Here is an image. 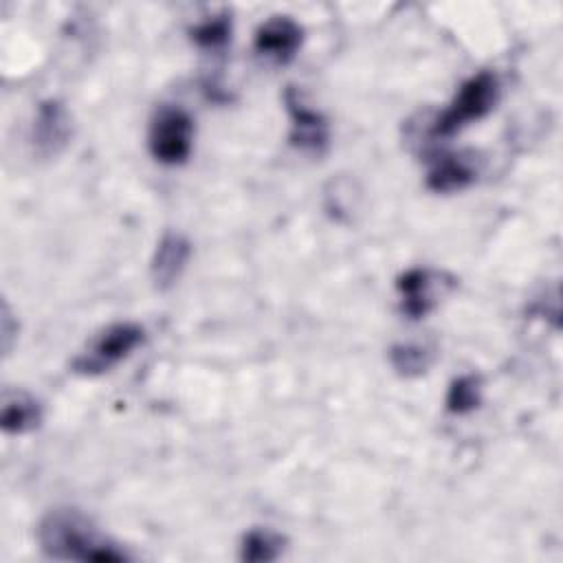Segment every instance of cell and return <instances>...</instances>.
Listing matches in <instances>:
<instances>
[{
  "label": "cell",
  "mask_w": 563,
  "mask_h": 563,
  "mask_svg": "<svg viewBox=\"0 0 563 563\" xmlns=\"http://www.w3.org/2000/svg\"><path fill=\"white\" fill-rule=\"evenodd\" d=\"M37 539L46 556L59 561L121 563L128 554L106 541L95 526L75 508L51 510L37 528Z\"/></svg>",
  "instance_id": "cell-1"
},
{
  "label": "cell",
  "mask_w": 563,
  "mask_h": 563,
  "mask_svg": "<svg viewBox=\"0 0 563 563\" xmlns=\"http://www.w3.org/2000/svg\"><path fill=\"white\" fill-rule=\"evenodd\" d=\"M499 99V79L493 70L471 75L455 92L451 103L435 117L431 125L433 139H449L473 121L484 119Z\"/></svg>",
  "instance_id": "cell-2"
},
{
  "label": "cell",
  "mask_w": 563,
  "mask_h": 563,
  "mask_svg": "<svg viewBox=\"0 0 563 563\" xmlns=\"http://www.w3.org/2000/svg\"><path fill=\"white\" fill-rule=\"evenodd\" d=\"M194 147V119L174 103H161L147 130V150L163 165H183Z\"/></svg>",
  "instance_id": "cell-3"
},
{
  "label": "cell",
  "mask_w": 563,
  "mask_h": 563,
  "mask_svg": "<svg viewBox=\"0 0 563 563\" xmlns=\"http://www.w3.org/2000/svg\"><path fill=\"white\" fill-rule=\"evenodd\" d=\"M143 341V325L134 321L112 323L92 339L88 350L73 358L70 369L81 376H99L119 365L123 358H128Z\"/></svg>",
  "instance_id": "cell-4"
},
{
  "label": "cell",
  "mask_w": 563,
  "mask_h": 563,
  "mask_svg": "<svg viewBox=\"0 0 563 563\" xmlns=\"http://www.w3.org/2000/svg\"><path fill=\"white\" fill-rule=\"evenodd\" d=\"M453 279L444 273H433L429 268H409L396 279V290L400 295V312L413 321L427 317L438 306V292L451 288Z\"/></svg>",
  "instance_id": "cell-5"
},
{
  "label": "cell",
  "mask_w": 563,
  "mask_h": 563,
  "mask_svg": "<svg viewBox=\"0 0 563 563\" xmlns=\"http://www.w3.org/2000/svg\"><path fill=\"white\" fill-rule=\"evenodd\" d=\"M303 44V29L290 15H271L253 35V48L260 57L284 66L295 59Z\"/></svg>",
  "instance_id": "cell-6"
},
{
  "label": "cell",
  "mask_w": 563,
  "mask_h": 563,
  "mask_svg": "<svg viewBox=\"0 0 563 563\" xmlns=\"http://www.w3.org/2000/svg\"><path fill=\"white\" fill-rule=\"evenodd\" d=\"M284 103H286V110L290 117V132H288L290 145L306 154H321L330 141V125H328L325 117L321 112L308 108L299 99V95L292 86L286 88Z\"/></svg>",
  "instance_id": "cell-7"
},
{
  "label": "cell",
  "mask_w": 563,
  "mask_h": 563,
  "mask_svg": "<svg viewBox=\"0 0 563 563\" xmlns=\"http://www.w3.org/2000/svg\"><path fill=\"white\" fill-rule=\"evenodd\" d=\"M73 136V117L59 99H44L37 106L31 141L35 154L42 158L57 156Z\"/></svg>",
  "instance_id": "cell-8"
},
{
  "label": "cell",
  "mask_w": 563,
  "mask_h": 563,
  "mask_svg": "<svg viewBox=\"0 0 563 563\" xmlns=\"http://www.w3.org/2000/svg\"><path fill=\"white\" fill-rule=\"evenodd\" d=\"M189 257H191L189 240L183 233L167 231L158 240L152 262H150V275H152L154 286L158 290H169L172 286H176Z\"/></svg>",
  "instance_id": "cell-9"
},
{
  "label": "cell",
  "mask_w": 563,
  "mask_h": 563,
  "mask_svg": "<svg viewBox=\"0 0 563 563\" xmlns=\"http://www.w3.org/2000/svg\"><path fill=\"white\" fill-rule=\"evenodd\" d=\"M475 176L477 167L473 158L455 152H444L431 158L427 172V187L435 194H451L468 187Z\"/></svg>",
  "instance_id": "cell-10"
},
{
  "label": "cell",
  "mask_w": 563,
  "mask_h": 563,
  "mask_svg": "<svg viewBox=\"0 0 563 563\" xmlns=\"http://www.w3.org/2000/svg\"><path fill=\"white\" fill-rule=\"evenodd\" d=\"M42 422V405L22 389H7L0 405V424L9 435H24Z\"/></svg>",
  "instance_id": "cell-11"
},
{
  "label": "cell",
  "mask_w": 563,
  "mask_h": 563,
  "mask_svg": "<svg viewBox=\"0 0 563 563\" xmlns=\"http://www.w3.org/2000/svg\"><path fill=\"white\" fill-rule=\"evenodd\" d=\"M286 539L271 528H251L240 543V559L246 563H268L282 556Z\"/></svg>",
  "instance_id": "cell-12"
},
{
  "label": "cell",
  "mask_w": 563,
  "mask_h": 563,
  "mask_svg": "<svg viewBox=\"0 0 563 563\" xmlns=\"http://www.w3.org/2000/svg\"><path fill=\"white\" fill-rule=\"evenodd\" d=\"M482 405V378L477 374H462L451 380L444 407L453 416H466Z\"/></svg>",
  "instance_id": "cell-13"
},
{
  "label": "cell",
  "mask_w": 563,
  "mask_h": 563,
  "mask_svg": "<svg viewBox=\"0 0 563 563\" xmlns=\"http://www.w3.org/2000/svg\"><path fill=\"white\" fill-rule=\"evenodd\" d=\"M433 361V352L418 343H398L389 350V363L405 378L422 376Z\"/></svg>",
  "instance_id": "cell-14"
},
{
  "label": "cell",
  "mask_w": 563,
  "mask_h": 563,
  "mask_svg": "<svg viewBox=\"0 0 563 563\" xmlns=\"http://www.w3.org/2000/svg\"><path fill=\"white\" fill-rule=\"evenodd\" d=\"M189 35H191L194 44L205 51H222L231 40V18H229V13L211 15L207 20H202L200 24H196L189 31Z\"/></svg>",
  "instance_id": "cell-15"
},
{
  "label": "cell",
  "mask_w": 563,
  "mask_h": 563,
  "mask_svg": "<svg viewBox=\"0 0 563 563\" xmlns=\"http://www.w3.org/2000/svg\"><path fill=\"white\" fill-rule=\"evenodd\" d=\"M0 332H2V350L4 354L11 352L13 347V339L18 334V321H13V314L7 306V301L2 303V317H0Z\"/></svg>",
  "instance_id": "cell-16"
}]
</instances>
